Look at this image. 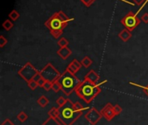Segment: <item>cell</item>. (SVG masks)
Segmentation results:
<instances>
[{"label": "cell", "instance_id": "1", "mask_svg": "<svg viewBox=\"0 0 148 125\" xmlns=\"http://www.w3.org/2000/svg\"><path fill=\"white\" fill-rule=\"evenodd\" d=\"M106 83H108V80H104L100 84H93L84 79L77 87L75 93L86 104H90L101 92V86Z\"/></svg>", "mask_w": 148, "mask_h": 125}, {"label": "cell", "instance_id": "2", "mask_svg": "<svg viewBox=\"0 0 148 125\" xmlns=\"http://www.w3.org/2000/svg\"><path fill=\"white\" fill-rule=\"evenodd\" d=\"M71 20H73V18L70 19L69 17H67V15L63 11L60 10L58 12L54 13L45 22L44 24L48 28L53 37L57 39L61 37L64 28H66V26Z\"/></svg>", "mask_w": 148, "mask_h": 125}, {"label": "cell", "instance_id": "3", "mask_svg": "<svg viewBox=\"0 0 148 125\" xmlns=\"http://www.w3.org/2000/svg\"><path fill=\"white\" fill-rule=\"evenodd\" d=\"M58 108L60 110L59 121L62 125H73L82 115V113L75 110L74 103L69 98L63 106Z\"/></svg>", "mask_w": 148, "mask_h": 125}, {"label": "cell", "instance_id": "4", "mask_svg": "<svg viewBox=\"0 0 148 125\" xmlns=\"http://www.w3.org/2000/svg\"><path fill=\"white\" fill-rule=\"evenodd\" d=\"M58 81L62 86V91L66 96H69L73 92H75L77 87L82 83V81L75 75L70 73L67 70L61 75Z\"/></svg>", "mask_w": 148, "mask_h": 125}, {"label": "cell", "instance_id": "5", "mask_svg": "<svg viewBox=\"0 0 148 125\" xmlns=\"http://www.w3.org/2000/svg\"><path fill=\"white\" fill-rule=\"evenodd\" d=\"M40 73L42 77V78L46 81L49 82H55L56 80L59 79V77H61V73L53 66V64L51 63H48L41 70Z\"/></svg>", "mask_w": 148, "mask_h": 125}, {"label": "cell", "instance_id": "6", "mask_svg": "<svg viewBox=\"0 0 148 125\" xmlns=\"http://www.w3.org/2000/svg\"><path fill=\"white\" fill-rule=\"evenodd\" d=\"M39 70H37L30 62H27L20 70H18L17 74L19 77H21V78H23L26 83L32 80L34 76L38 72Z\"/></svg>", "mask_w": 148, "mask_h": 125}, {"label": "cell", "instance_id": "7", "mask_svg": "<svg viewBox=\"0 0 148 125\" xmlns=\"http://www.w3.org/2000/svg\"><path fill=\"white\" fill-rule=\"evenodd\" d=\"M121 22L124 25L125 29H127L132 32L135 30V28H137V26H139L140 23V19L137 17L136 14L130 11L121 19Z\"/></svg>", "mask_w": 148, "mask_h": 125}, {"label": "cell", "instance_id": "8", "mask_svg": "<svg viewBox=\"0 0 148 125\" xmlns=\"http://www.w3.org/2000/svg\"><path fill=\"white\" fill-rule=\"evenodd\" d=\"M84 117L91 125H96L101 121V119L103 117V116L101 113V111L97 110L95 107H92L85 114Z\"/></svg>", "mask_w": 148, "mask_h": 125}, {"label": "cell", "instance_id": "9", "mask_svg": "<svg viewBox=\"0 0 148 125\" xmlns=\"http://www.w3.org/2000/svg\"><path fill=\"white\" fill-rule=\"evenodd\" d=\"M114 105L111 104L110 103L107 104L106 106L101 110V113L102 114L103 117L107 120V121H111L113 120L115 117H116V114L114 110Z\"/></svg>", "mask_w": 148, "mask_h": 125}, {"label": "cell", "instance_id": "10", "mask_svg": "<svg viewBox=\"0 0 148 125\" xmlns=\"http://www.w3.org/2000/svg\"><path fill=\"white\" fill-rule=\"evenodd\" d=\"M82 66V64L81 62H79V61L76 60V59H74V60L68 65V67H67L66 70H69L70 73L75 75V74L81 70Z\"/></svg>", "mask_w": 148, "mask_h": 125}, {"label": "cell", "instance_id": "11", "mask_svg": "<svg viewBox=\"0 0 148 125\" xmlns=\"http://www.w3.org/2000/svg\"><path fill=\"white\" fill-rule=\"evenodd\" d=\"M57 55L62 59V60H66L67 58H69L71 54H72V50L69 49V46H66V47H62L60 48L58 50H57Z\"/></svg>", "mask_w": 148, "mask_h": 125}, {"label": "cell", "instance_id": "12", "mask_svg": "<svg viewBox=\"0 0 148 125\" xmlns=\"http://www.w3.org/2000/svg\"><path fill=\"white\" fill-rule=\"evenodd\" d=\"M85 80H88L93 84H97L99 79H100V76L94 70H91L90 71H88V73L84 77Z\"/></svg>", "mask_w": 148, "mask_h": 125}, {"label": "cell", "instance_id": "13", "mask_svg": "<svg viewBox=\"0 0 148 125\" xmlns=\"http://www.w3.org/2000/svg\"><path fill=\"white\" fill-rule=\"evenodd\" d=\"M118 36L123 42H127L132 37V32L128 30L127 29H124L119 33Z\"/></svg>", "mask_w": 148, "mask_h": 125}, {"label": "cell", "instance_id": "14", "mask_svg": "<svg viewBox=\"0 0 148 125\" xmlns=\"http://www.w3.org/2000/svg\"><path fill=\"white\" fill-rule=\"evenodd\" d=\"M36 103H37V104H38L40 107H42V108H45V107L49 104V98H48L46 96L42 95V96L37 99Z\"/></svg>", "mask_w": 148, "mask_h": 125}, {"label": "cell", "instance_id": "15", "mask_svg": "<svg viewBox=\"0 0 148 125\" xmlns=\"http://www.w3.org/2000/svg\"><path fill=\"white\" fill-rule=\"evenodd\" d=\"M48 116L49 117H53V118H56V119H59V117H60V110H59V108L52 107L48 111Z\"/></svg>", "mask_w": 148, "mask_h": 125}, {"label": "cell", "instance_id": "16", "mask_svg": "<svg viewBox=\"0 0 148 125\" xmlns=\"http://www.w3.org/2000/svg\"><path fill=\"white\" fill-rule=\"evenodd\" d=\"M42 125H62V123L59 121V119H56L53 117H48Z\"/></svg>", "mask_w": 148, "mask_h": 125}, {"label": "cell", "instance_id": "17", "mask_svg": "<svg viewBox=\"0 0 148 125\" xmlns=\"http://www.w3.org/2000/svg\"><path fill=\"white\" fill-rule=\"evenodd\" d=\"M74 109H75V111L82 113L84 110H88V107H84L81 103H79V102H75V103H74Z\"/></svg>", "mask_w": 148, "mask_h": 125}, {"label": "cell", "instance_id": "18", "mask_svg": "<svg viewBox=\"0 0 148 125\" xmlns=\"http://www.w3.org/2000/svg\"><path fill=\"white\" fill-rule=\"evenodd\" d=\"M81 63H82V66H84L85 68H88V67H90L92 65L93 61H92V59L90 57H88V56H86V57H84L82 58V60Z\"/></svg>", "mask_w": 148, "mask_h": 125}, {"label": "cell", "instance_id": "19", "mask_svg": "<svg viewBox=\"0 0 148 125\" xmlns=\"http://www.w3.org/2000/svg\"><path fill=\"white\" fill-rule=\"evenodd\" d=\"M16 118H17V120L20 122V123H24L27 119H28V115L24 112V111H21V112H19L18 114H17V116H16Z\"/></svg>", "mask_w": 148, "mask_h": 125}, {"label": "cell", "instance_id": "20", "mask_svg": "<svg viewBox=\"0 0 148 125\" xmlns=\"http://www.w3.org/2000/svg\"><path fill=\"white\" fill-rule=\"evenodd\" d=\"M52 90L55 93H58L59 91L62 90V86H61V84H60L58 80H56V81L52 83Z\"/></svg>", "mask_w": 148, "mask_h": 125}, {"label": "cell", "instance_id": "21", "mask_svg": "<svg viewBox=\"0 0 148 125\" xmlns=\"http://www.w3.org/2000/svg\"><path fill=\"white\" fill-rule=\"evenodd\" d=\"M129 84H130V85H133V86H135V87H138V88H140V89L143 90V92L148 97V84L147 85H146V86H143V85L138 84L134 83V82H129Z\"/></svg>", "mask_w": 148, "mask_h": 125}, {"label": "cell", "instance_id": "22", "mask_svg": "<svg viewBox=\"0 0 148 125\" xmlns=\"http://www.w3.org/2000/svg\"><path fill=\"white\" fill-rule=\"evenodd\" d=\"M2 26H3V28L5 30L9 31V30H11V28L13 27V23H12L10 20L7 19V20H5V21L3 23Z\"/></svg>", "mask_w": 148, "mask_h": 125}, {"label": "cell", "instance_id": "23", "mask_svg": "<svg viewBox=\"0 0 148 125\" xmlns=\"http://www.w3.org/2000/svg\"><path fill=\"white\" fill-rule=\"evenodd\" d=\"M9 17H10V18L12 21H16V20H17V19L19 18L20 15H19V13H18L16 10H12L10 11V13L9 14Z\"/></svg>", "mask_w": 148, "mask_h": 125}, {"label": "cell", "instance_id": "24", "mask_svg": "<svg viewBox=\"0 0 148 125\" xmlns=\"http://www.w3.org/2000/svg\"><path fill=\"white\" fill-rule=\"evenodd\" d=\"M69 42L65 37H61V38L58 40V42H57V44H58V45L60 46V48L69 46Z\"/></svg>", "mask_w": 148, "mask_h": 125}, {"label": "cell", "instance_id": "25", "mask_svg": "<svg viewBox=\"0 0 148 125\" xmlns=\"http://www.w3.org/2000/svg\"><path fill=\"white\" fill-rule=\"evenodd\" d=\"M67 101H68V98H65L63 97H59L56 102V104H58V107H62L67 103Z\"/></svg>", "mask_w": 148, "mask_h": 125}, {"label": "cell", "instance_id": "26", "mask_svg": "<svg viewBox=\"0 0 148 125\" xmlns=\"http://www.w3.org/2000/svg\"><path fill=\"white\" fill-rule=\"evenodd\" d=\"M27 85H28V87H29L30 90H35L37 87H39V86H38V84H37L36 82H35L34 80H30V81L27 82Z\"/></svg>", "mask_w": 148, "mask_h": 125}, {"label": "cell", "instance_id": "27", "mask_svg": "<svg viewBox=\"0 0 148 125\" xmlns=\"http://www.w3.org/2000/svg\"><path fill=\"white\" fill-rule=\"evenodd\" d=\"M42 89L46 91H49L52 90V83L51 82H49V81H46L45 84H43L42 86Z\"/></svg>", "mask_w": 148, "mask_h": 125}, {"label": "cell", "instance_id": "28", "mask_svg": "<svg viewBox=\"0 0 148 125\" xmlns=\"http://www.w3.org/2000/svg\"><path fill=\"white\" fill-rule=\"evenodd\" d=\"M113 107H114V112H115L116 116L120 115V114L122 112V108H121L119 104H114Z\"/></svg>", "mask_w": 148, "mask_h": 125}, {"label": "cell", "instance_id": "29", "mask_svg": "<svg viewBox=\"0 0 148 125\" xmlns=\"http://www.w3.org/2000/svg\"><path fill=\"white\" fill-rule=\"evenodd\" d=\"M7 43H8V40H7L3 35H1V36H0V47H1V48L4 47V45L7 44Z\"/></svg>", "mask_w": 148, "mask_h": 125}, {"label": "cell", "instance_id": "30", "mask_svg": "<svg viewBox=\"0 0 148 125\" xmlns=\"http://www.w3.org/2000/svg\"><path fill=\"white\" fill-rule=\"evenodd\" d=\"M42 78V75H41V73H40V70L34 76V77H33V79L32 80H34L35 82H36V83H38L41 79Z\"/></svg>", "mask_w": 148, "mask_h": 125}, {"label": "cell", "instance_id": "31", "mask_svg": "<svg viewBox=\"0 0 148 125\" xmlns=\"http://www.w3.org/2000/svg\"><path fill=\"white\" fill-rule=\"evenodd\" d=\"M87 7H90V5L95 1V0H81Z\"/></svg>", "mask_w": 148, "mask_h": 125}, {"label": "cell", "instance_id": "32", "mask_svg": "<svg viewBox=\"0 0 148 125\" xmlns=\"http://www.w3.org/2000/svg\"><path fill=\"white\" fill-rule=\"evenodd\" d=\"M140 20L143 21L145 23H148V13H145L141 16L140 17Z\"/></svg>", "mask_w": 148, "mask_h": 125}, {"label": "cell", "instance_id": "33", "mask_svg": "<svg viewBox=\"0 0 148 125\" xmlns=\"http://www.w3.org/2000/svg\"><path fill=\"white\" fill-rule=\"evenodd\" d=\"M1 125H15L14 124V123H12V121L10 119V118H6L2 124Z\"/></svg>", "mask_w": 148, "mask_h": 125}, {"label": "cell", "instance_id": "34", "mask_svg": "<svg viewBox=\"0 0 148 125\" xmlns=\"http://www.w3.org/2000/svg\"><path fill=\"white\" fill-rule=\"evenodd\" d=\"M45 82H46V80H44L43 78H42V79L37 83V84H38V86L41 87V88H42V86H43V84H45Z\"/></svg>", "mask_w": 148, "mask_h": 125}, {"label": "cell", "instance_id": "35", "mask_svg": "<svg viewBox=\"0 0 148 125\" xmlns=\"http://www.w3.org/2000/svg\"><path fill=\"white\" fill-rule=\"evenodd\" d=\"M134 2L136 4H138V5H141V4L145 2V0H134Z\"/></svg>", "mask_w": 148, "mask_h": 125}, {"label": "cell", "instance_id": "36", "mask_svg": "<svg viewBox=\"0 0 148 125\" xmlns=\"http://www.w3.org/2000/svg\"><path fill=\"white\" fill-rule=\"evenodd\" d=\"M147 1H148V0H147Z\"/></svg>", "mask_w": 148, "mask_h": 125}]
</instances>
